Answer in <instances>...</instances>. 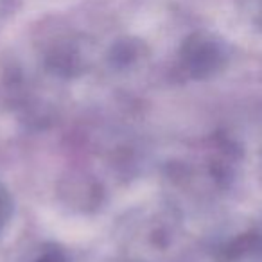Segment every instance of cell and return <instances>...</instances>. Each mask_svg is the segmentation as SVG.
<instances>
[{
  "label": "cell",
  "instance_id": "obj_1",
  "mask_svg": "<svg viewBox=\"0 0 262 262\" xmlns=\"http://www.w3.org/2000/svg\"><path fill=\"white\" fill-rule=\"evenodd\" d=\"M36 262H69V260H67V257L59 250H51V251H45Z\"/></svg>",
  "mask_w": 262,
  "mask_h": 262
},
{
  "label": "cell",
  "instance_id": "obj_2",
  "mask_svg": "<svg viewBox=\"0 0 262 262\" xmlns=\"http://www.w3.org/2000/svg\"><path fill=\"white\" fill-rule=\"evenodd\" d=\"M0 196H4V192H0ZM6 198H2V200H0V219H2V208H6Z\"/></svg>",
  "mask_w": 262,
  "mask_h": 262
}]
</instances>
